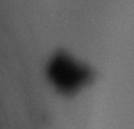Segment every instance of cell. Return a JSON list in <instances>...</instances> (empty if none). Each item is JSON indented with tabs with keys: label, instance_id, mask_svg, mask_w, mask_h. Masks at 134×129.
Instances as JSON below:
<instances>
[{
	"label": "cell",
	"instance_id": "6da1fadb",
	"mask_svg": "<svg viewBox=\"0 0 134 129\" xmlns=\"http://www.w3.org/2000/svg\"><path fill=\"white\" fill-rule=\"evenodd\" d=\"M47 76L62 92H75L90 79V70L65 54L55 55L47 67Z\"/></svg>",
	"mask_w": 134,
	"mask_h": 129
}]
</instances>
